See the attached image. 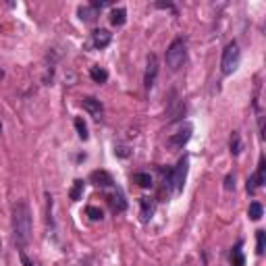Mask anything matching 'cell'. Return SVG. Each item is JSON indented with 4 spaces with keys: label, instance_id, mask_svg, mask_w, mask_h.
Here are the masks:
<instances>
[{
    "label": "cell",
    "instance_id": "obj_1",
    "mask_svg": "<svg viewBox=\"0 0 266 266\" xmlns=\"http://www.w3.org/2000/svg\"><path fill=\"white\" fill-rule=\"evenodd\" d=\"M34 220H32V208L25 200L13 204V239L19 249H23L32 241Z\"/></svg>",
    "mask_w": 266,
    "mask_h": 266
},
{
    "label": "cell",
    "instance_id": "obj_2",
    "mask_svg": "<svg viewBox=\"0 0 266 266\" xmlns=\"http://www.w3.org/2000/svg\"><path fill=\"white\" fill-rule=\"evenodd\" d=\"M164 61H166V67H169L171 71H179V69L185 65V61H187V42H185V38H175L171 42L169 48H166Z\"/></svg>",
    "mask_w": 266,
    "mask_h": 266
},
{
    "label": "cell",
    "instance_id": "obj_3",
    "mask_svg": "<svg viewBox=\"0 0 266 266\" xmlns=\"http://www.w3.org/2000/svg\"><path fill=\"white\" fill-rule=\"evenodd\" d=\"M239 61H241V50H239V44L233 40L225 46V50H222V59H220L222 75H231L235 69L239 67Z\"/></svg>",
    "mask_w": 266,
    "mask_h": 266
},
{
    "label": "cell",
    "instance_id": "obj_4",
    "mask_svg": "<svg viewBox=\"0 0 266 266\" xmlns=\"http://www.w3.org/2000/svg\"><path fill=\"white\" fill-rule=\"evenodd\" d=\"M187 171H189V158L187 156H183L179 162H177V166L169 173V183L173 185V189H175V193H181L183 191V187H185V179H187Z\"/></svg>",
    "mask_w": 266,
    "mask_h": 266
},
{
    "label": "cell",
    "instance_id": "obj_5",
    "mask_svg": "<svg viewBox=\"0 0 266 266\" xmlns=\"http://www.w3.org/2000/svg\"><path fill=\"white\" fill-rule=\"evenodd\" d=\"M156 75H158V57H156V54H150V57H148V65H146V75H144V86H146L148 92L154 88Z\"/></svg>",
    "mask_w": 266,
    "mask_h": 266
},
{
    "label": "cell",
    "instance_id": "obj_6",
    "mask_svg": "<svg viewBox=\"0 0 266 266\" xmlns=\"http://www.w3.org/2000/svg\"><path fill=\"white\" fill-rule=\"evenodd\" d=\"M191 131H193V127L189 123H185V125H181V127L169 137V144L171 146H175V148H181V146H185L187 142H189V137H191Z\"/></svg>",
    "mask_w": 266,
    "mask_h": 266
},
{
    "label": "cell",
    "instance_id": "obj_7",
    "mask_svg": "<svg viewBox=\"0 0 266 266\" xmlns=\"http://www.w3.org/2000/svg\"><path fill=\"white\" fill-rule=\"evenodd\" d=\"M266 183V177H264V158H260V162H258V171H256V175H251L249 179H247V193H256V189L258 187H262Z\"/></svg>",
    "mask_w": 266,
    "mask_h": 266
},
{
    "label": "cell",
    "instance_id": "obj_8",
    "mask_svg": "<svg viewBox=\"0 0 266 266\" xmlns=\"http://www.w3.org/2000/svg\"><path fill=\"white\" fill-rule=\"evenodd\" d=\"M110 42H113V34H110L108 30H96V32H92V48L104 50Z\"/></svg>",
    "mask_w": 266,
    "mask_h": 266
},
{
    "label": "cell",
    "instance_id": "obj_9",
    "mask_svg": "<svg viewBox=\"0 0 266 266\" xmlns=\"http://www.w3.org/2000/svg\"><path fill=\"white\" fill-rule=\"evenodd\" d=\"M90 183L96 185V187H102V189H104V187H113V185H115V179H113V175L106 173V171H92Z\"/></svg>",
    "mask_w": 266,
    "mask_h": 266
},
{
    "label": "cell",
    "instance_id": "obj_10",
    "mask_svg": "<svg viewBox=\"0 0 266 266\" xmlns=\"http://www.w3.org/2000/svg\"><path fill=\"white\" fill-rule=\"evenodd\" d=\"M81 104H83V108H86L94 119H100L102 113H104V104L98 100V98H94V96H86V98L81 100Z\"/></svg>",
    "mask_w": 266,
    "mask_h": 266
},
{
    "label": "cell",
    "instance_id": "obj_11",
    "mask_svg": "<svg viewBox=\"0 0 266 266\" xmlns=\"http://www.w3.org/2000/svg\"><path fill=\"white\" fill-rule=\"evenodd\" d=\"M108 204H110V208L115 210V212H123L125 208H127V202H125V198H123V193L117 189V193H113L108 198Z\"/></svg>",
    "mask_w": 266,
    "mask_h": 266
},
{
    "label": "cell",
    "instance_id": "obj_12",
    "mask_svg": "<svg viewBox=\"0 0 266 266\" xmlns=\"http://www.w3.org/2000/svg\"><path fill=\"white\" fill-rule=\"evenodd\" d=\"M231 264L233 266H245V256L241 249V241H237L235 247L231 249Z\"/></svg>",
    "mask_w": 266,
    "mask_h": 266
},
{
    "label": "cell",
    "instance_id": "obj_13",
    "mask_svg": "<svg viewBox=\"0 0 266 266\" xmlns=\"http://www.w3.org/2000/svg\"><path fill=\"white\" fill-rule=\"evenodd\" d=\"M125 21H127V11L125 9H113V13H110V23H113L115 27H121V25H125Z\"/></svg>",
    "mask_w": 266,
    "mask_h": 266
},
{
    "label": "cell",
    "instance_id": "obj_14",
    "mask_svg": "<svg viewBox=\"0 0 266 266\" xmlns=\"http://www.w3.org/2000/svg\"><path fill=\"white\" fill-rule=\"evenodd\" d=\"M83 187H86V181H83V179H75V181H73L71 191H69V198H71L73 202L81 200V195H83Z\"/></svg>",
    "mask_w": 266,
    "mask_h": 266
},
{
    "label": "cell",
    "instance_id": "obj_15",
    "mask_svg": "<svg viewBox=\"0 0 266 266\" xmlns=\"http://www.w3.org/2000/svg\"><path fill=\"white\" fill-rule=\"evenodd\" d=\"M139 204H142V218L150 220L152 214H154V208H156V204L152 202V198H142V200H139Z\"/></svg>",
    "mask_w": 266,
    "mask_h": 266
},
{
    "label": "cell",
    "instance_id": "obj_16",
    "mask_svg": "<svg viewBox=\"0 0 266 266\" xmlns=\"http://www.w3.org/2000/svg\"><path fill=\"white\" fill-rule=\"evenodd\" d=\"M90 77H92L96 83H106V79H108V71H106V69H102V67L94 65V67L90 69Z\"/></svg>",
    "mask_w": 266,
    "mask_h": 266
},
{
    "label": "cell",
    "instance_id": "obj_17",
    "mask_svg": "<svg viewBox=\"0 0 266 266\" xmlns=\"http://www.w3.org/2000/svg\"><path fill=\"white\" fill-rule=\"evenodd\" d=\"M247 214H249V218H251V220H260V218H262V214H264L262 204H260V202H251V204H249V208H247Z\"/></svg>",
    "mask_w": 266,
    "mask_h": 266
},
{
    "label": "cell",
    "instance_id": "obj_18",
    "mask_svg": "<svg viewBox=\"0 0 266 266\" xmlns=\"http://www.w3.org/2000/svg\"><path fill=\"white\" fill-rule=\"evenodd\" d=\"M133 181L139 187H152V175L150 173H135Z\"/></svg>",
    "mask_w": 266,
    "mask_h": 266
},
{
    "label": "cell",
    "instance_id": "obj_19",
    "mask_svg": "<svg viewBox=\"0 0 266 266\" xmlns=\"http://www.w3.org/2000/svg\"><path fill=\"white\" fill-rule=\"evenodd\" d=\"M241 135H239V131H233L231 133V154L233 156H237V154L241 152Z\"/></svg>",
    "mask_w": 266,
    "mask_h": 266
},
{
    "label": "cell",
    "instance_id": "obj_20",
    "mask_svg": "<svg viewBox=\"0 0 266 266\" xmlns=\"http://www.w3.org/2000/svg\"><path fill=\"white\" fill-rule=\"evenodd\" d=\"M75 129H77V135L86 142V139L90 137V131H88V125H86V121H83L81 117H77L75 119Z\"/></svg>",
    "mask_w": 266,
    "mask_h": 266
},
{
    "label": "cell",
    "instance_id": "obj_21",
    "mask_svg": "<svg viewBox=\"0 0 266 266\" xmlns=\"http://www.w3.org/2000/svg\"><path fill=\"white\" fill-rule=\"evenodd\" d=\"M264 247H266V233L262 229L256 231V254L262 256L264 254Z\"/></svg>",
    "mask_w": 266,
    "mask_h": 266
},
{
    "label": "cell",
    "instance_id": "obj_22",
    "mask_svg": "<svg viewBox=\"0 0 266 266\" xmlns=\"http://www.w3.org/2000/svg\"><path fill=\"white\" fill-rule=\"evenodd\" d=\"M79 19L81 21H94L96 19V9L94 7H81L79 9Z\"/></svg>",
    "mask_w": 266,
    "mask_h": 266
},
{
    "label": "cell",
    "instance_id": "obj_23",
    "mask_svg": "<svg viewBox=\"0 0 266 266\" xmlns=\"http://www.w3.org/2000/svg\"><path fill=\"white\" fill-rule=\"evenodd\" d=\"M86 214H88L92 220H102V218H104V212H102L100 208H96V206H88V208H86Z\"/></svg>",
    "mask_w": 266,
    "mask_h": 266
},
{
    "label": "cell",
    "instance_id": "obj_24",
    "mask_svg": "<svg viewBox=\"0 0 266 266\" xmlns=\"http://www.w3.org/2000/svg\"><path fill=\"white\" fill-rule=\"evenodd\" d=\"M19 260H21V264H23V266H36V264H34V260H30V256H27L23 249H19Z\"/></svg>",
    "mask_w": 266,
    "mask_h": 266
},
{
    "label": "cell",
    "instance_id": "obj_25",
    "mask_svg": "<svg viewBox=\"0 0 266 266\" xmlns=\"http://www.w3.org/2000/svg\"><path fill=\"white\" fill-rule=\"evenodd\" d=\"M225 189L227 191H233L235 189V175H227L225 177Z\"/></svg>",
    "mask_w": 266,
    "mask_h": 266
},
{
    "label": "cell",
    "instance_id": "obj_26",
    "mask_svg": "<svg viewBox=\"0 0 266 266\" xmlns=\"http://www.w3.org/2000/svg\"><path fill=\"white\" fill-rule=\"evenodd\" d=\"M117 152H119V154H121V156H127V154H129V152H127V148H119V150H117Z\"/></svg>",
    "mask_w": 266,
    "mask_h": 266
},
{
    "label": "cell",
    "instance_id": "obj_27",
    "mask_svg": "<svg viewBox=\"0 0 266 266\" xmlns=\"http://www.w3.org/2000/svg\"><path fill=\"white\" fill-rule=\"evenodd\" d=\"M3 77H5V73H3V71H0V79H3Z\"/></svg>",
    "mask_w": 266,
    "mask_h": 266
},
{
    "label": "cell",
    "instance_id": "obj_28",
    "mask_svg": "<svg viewBox=\"0 0 266 266\" xmlns=\"http://www.w3.org/2000/svg\"><path fill=\"white\" fill-rule=\"evenodd\" d=\"M0 131H3V123H0Z\"/></svg>",
    "mask_w": 266,
    "mask_h": 266
}]
</instances>
